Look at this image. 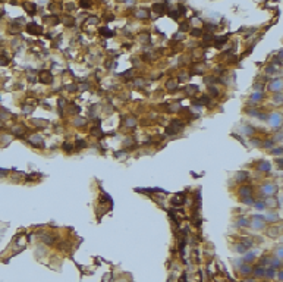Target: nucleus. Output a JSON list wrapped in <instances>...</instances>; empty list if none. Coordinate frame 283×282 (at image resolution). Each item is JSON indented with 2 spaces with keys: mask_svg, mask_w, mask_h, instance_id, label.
Here are the masks:
<instances>
[{
  "mask_svg": "<svg viewBox=\"0 0 283 282\" xmlns=\"http://www.w3.org/2000/svg\"><path fill=\"white\" fill-rule=\"evenodd\" d=\"M38 78H40V81H41L43 84H50L53 81V75L49 71H41V72H40V75H38Z\"/></svg>",
  "mask_w": 283,
  "mask_h": 282,
  "instance_id": "nucleus-1",
  "label": "nucleus"
},
{
  "mask_svg": "<svg viewBox=\"0 0 283 282\" xmlns=\"http://www.w3.org/2000/svg\"><path fill=\"white\" fill-rule=\"evenodd\" d=\"M26 31L29 32V34H41L43 32V28L37 24H28L26 25Z\"/></svg>",
  "mask_w": 283,
  "mask_h": 282,
  "instance_id": "nucleus-2",
  "label": "nucleus"
},
{
  "mask_svg": "<svg viewBox=\"0 0 283 282\" xmlns=\"http://www.w3.org/2000/svg\"><path fill=\"white\" fill-rule=\"evenodd\" d=\"M183 201H185V194H182V192L176 194V196H175V198H173V203H175V204H182Z\"/></svg>",
  "mask_w": 283,
  "mask_h": 282,
  "instance_id": "nucleus-3",
  "label": "nucleus"
},
{
  "mask_svg": "<svg viewBox=\"0 0 283 282\" xmlns=\"http://www.w3.org/2000/svg\"><path fill=\"white\" fill-rule=\"evenodd\" d=\"M24 8L28 10V13H31V15H34V13H35V9H37L34 3H24Z\"/></svg>",
  "mask_w": 283,
  "mask_h": 282,
  "instance_id": "nucleus-4",
  "label": "nucleus"
},
{
  "mask_svg": "<svg viewBox=\"0 0 283 282\" xmlns=\"http://www.w3.org/2000/svg\"><path fill=\"white\" fill-rule=\"evenodd\" d=\"M254 228H262V218L258 216H254Z\"/></svg>",
  "mask_w": 283,
  "mask_h": 282,
  "instance_id": "nucleus-5",
  "label": "nucleus"
},
{
  "mask_svg": "<svg viewBox=\"0 0 283 282\" xmlns=\"http://www.w3.org/2000/svg\"><path fill=\"white\" fill-rule=\"evenodd\" d=\"M226 40H227V37H220V38H216V47H220L223 43H226Z\"/></svg>",
  "mask_w": 283,
  "mask_h": 282,
  "instance_id": "nucleus-6",
  "label": "nucleus"
},
{
  "mask_svg": "<svg viewBox=\"0 0 283 282\" xmlns=\"http://www.w3.org/2000/svg\"><path fill=\"white\" fill-rule=\"evenodd\" d=\"M245 194H246V196H251V188H249V187H246V188L242 187L241 188V196H245Z\"/></svg>",
  "mask_w": 283,
  "mask_h": 282,
  "instance_id": "nucleus-7",
  "label": "nucleus"
},
{
  "mask_svg": "<svg viewBox=\"0 0 283 282\" xmlns=\"http://www.w3.org/2000/svg\"><path fill=\"white\" fill-rule=\"evenodd\" d=\"M264 192L266 194H273L274 192V185H266L264 187Z\"/></svg>",
  "mask_w": 283,
  "mask_h": 282,
  "instance_id": "nucleus-8",
  "label": "nucleus"
},
{
  "mask_svg": "<svg viewBox=\"0 0 283 282\" xmlns=\"http://www.w3.org/2000/svg\"><path fill=\"white\" fill-rule=\"evenodd\" d=\"M100 34H103V35H109V37H112V35H113V32H112L110 30H107V28H100Z\"/></svg>",
  "mask_w": 283,
  "mask_h": 282,
  "instance_id": "nucleus-9",
  "label": "nucleus"
},
{
  "mask_svg": "<svg viewBox=\"0 0 283 282\" xmlns=\"http://www.w3.org/2000/svg\"><path fill=\"white\" fill-rule=\"evenodd\" d=\"M248 250V247L245 245V244H239V245H236V251H239V253H244V251H246Z\"/></svg>",
  "mask_w": 283,
  "mask_h": 282,
  "instance_id": "nucleus-10",
  "label": "nucleus"
},
{
  "mask_svg": "<svg viewBox=\"0 0 283 282\" xmlns=\"http://www.w3.org/2000/svg\"><path fill=\"white\" fill-rule=\"evenodd\" d=\"M260 169H261V171H268V169H270V163L262 162V163L260 165Z\"/></svg>",
  "mask_w": 283,
  "mask_h": 282,
  "instance_id": "nucleus-11",
  "label": "nucleus"
},
{
  "mask_svg": "<svg viewBox=\"0 0 283 282\" xmlns=\"http://www.w3.org/2000/svg\"><path fill=\"white\" fill-rule=\"evenodd\" d=\"M238 223H239L241 226H246V225H248L249 222H248L246 219H244V218H242V219H239V222H238Z\"/></svg>",
  "mask_w": 283,
  "mask_h": 282,
  "instance_id": "nucleus-12",
  "label": "nucleus"
},
{
  "mask_svg": "<svg viewBox=\"0 0 283 282\" xmlns=\"http://www.w3.org/2000/svg\"><path fill=\"white\" fill-rule=\"evenodd\" d=\"M8 63H9V60L6 57H0V65H8Z\"/></svg>",
  "mask_w": 283,
  "mask_h": 282,
  "instance_id": "nucleus-13",
  "label": "nucleus"
},
{
  "mask_svg": "<svg viewBox=\"0 0 283 282\" xmlns=\"http://www.w3.org/2000/svg\"><path fill=\"white\" fill-rule=\"evenodd\" d=\"M85 145H87V144H85V141H81V140L78 141V144H76L78 149H81V147H85Z\"/></svg>",
  "mask_w": 283,
  "mask_h": 282,
  "instance_id": "nucleus-14",
  "label": "nucleus"
},
{
  "mask_svg": "<svg viewBox=\"0 0 283 282\" xmlns=\"http://www.w3.org/2000/svg\"><path fill=\"white\" fill-rule=\"evenodd\" d=\"M273 124H274V125L279 124V115H274V116H273Z\"/></svg>",
  "mask_w": 283,
  "mask_h": 282,
  "instance_id": "nucleus-15",
  "label": "nucleus"
},
{
  "mask_svg": "<svg viewBox=\"0 0 283 282\" xmlns=\"http://www.w3.org/2000/svg\"><path fill=\"white\" fill-rule=\"evenodd\" d=\"M249 272H251V269H249L248 266H246V267H245V266L242 267V273H249Z\"/></svg>",
  "mask_w": 283,
  "mask_h": 282,
  "instance_id": "nucleus-16",
  "label": "nucleus"
},
{
  "mask_svg": "<svg viewBox=\"0 0 283 282\" xmlns=\"http://www.w3.org/2000/svg\"><path fill=\"white\" fill-rule=\"evenodd\" d=\"M167 88H169V90H173V88H175V82H173V81H170L169 84H167Z\"/></svg>",
  "mask_w": 283,
  "mask_h": 282,
  "instance_id": "nucleus-17",
  "label": "nucleus"
},
{
  "mask_svg": "<svg viewBox=\"0 0 283 282\" xmlns=\"http://www.w3.org/2000/svg\"><path fill=\"white\" fill-rule=\"evenodd\" d=\"M255 206H257L258 209H264V207H266V204H264V203H257Z\"/></svg>",
  "mask_w": 283,
  "mask_h": 282,
  "instance_id": "nucleus-18",
  "label": "nucleus"
},
{
  "mask_svg": "<svg viewBox=\"0 0 283 282\" xmlns=\"http://www.w3.org/2000/svg\"><path fill=\"white\" fill-rule=\"evenodd\" d=\"M201 102H203L204 104H207V103H208V97H207V96H204V97H203V100H201Z\"/></svg>",
  "mask_w": 283,
  "mask_h": 282,
  "instance_id": "nucleus-19",
  "label": "nucleus"
},
{
  "mask_svg": "<svg viewBox=\"0 0 283 282\" xmlns=\"http://www.w3.org/2000/svg\"><path fill=\"white\" fill-rule=\"evenodd\" d=\"M81 6H84V8H90V3H85V2H81Z\"/></svg>",
  "mask_w": 283,
  "mask_h": 282,
  "instance_id": "nucleus-20",
  "label": "nucleus"
},
{
  "mask_svg": "<svg viewBox=\"0 0 283 282\" xmlns=\"http://www.w3.org/2000/svg\"><path fill=\"white\" fill-rule=\"evenodd\" d=\"M210 91H211V93L214 94V96H217V94H219V91H217V90H216V88H210Z\"/></svg>",
  "mask_w": 283,
  "mask_h": 282,
  "instance_id": "nucleus-21",
  "label": "nucleus"
},
{
  "mask_svg": "<svg viewBox=\"0 0 283 282\" xmlns=\"http://www.w3.org/2000/svg\"><path fill=\"white\" fill-rule=\"evenodd\" d=\"M192 34H194V35H198V34H201V31H200V30H194Z\"/></svg>",
  "mask_w": 283,
  "mask_h": 282,
  "instance_id": "nucleus-22",
  "label": "nucleus"
},
{
  "mask_svg": "<svg viewBox=\"0 0 283 282\" xmlns=\"http://www.w3.org/2000/svg\"><path fill=\"white\" fill-rule=\"evenodd\" d=\"M63 147H65V150H66V151H71V150H72V147H69L68 144H65Z\"/></svg>",
  "mask_w": 283,
  "mask_h": 282,
  "instance_id": "nucleus-23",
  "label": "nucleus"
},
{
  "mask_svg": "<svg viewBox=\"0 0 283 282\" xmlns=\"http://www.w3.org/2000/svg\"><path fill=\"white\" fill-rule=\"evenodd\" d=\"M138 16H142V18H145V16H147V15H145V10H142V12H139V13H138Z\"/></svg>",
  "mask_w": 283,
  "mask_h": 282,
  "instance_id": "nucleus-24",
  "label": "nucleus"
},
{
  "mask_svg": "<svg viewBox=\"0 0 283 282\" xmlns=\"http://www.w3.org/2000/svg\"><path fill=\"white\" fill-rule=\"evenodd\" d=\"M254 98L257 100V98H261V93H258V94H254Z\"/></svg>",
  "mask_w": 283,
  "mask_h": 282,
  "instance_id": "nucleus-25",
  "label": "nucleus"
},
{
  "mask_svg": "<svg viewBox=\"0 0 283 282\" xmlns=\"http://www.w3.org/2000/svg\"><path fill=\"white\" fill-rule=\"evenodd\" d=\"M180 282H186V276H185V275H182V278H180Z\"/></svg>",
  "mask_w": 283,
  "mask_h": 282,
  "instance_id": "nucleus-26",
  "label": "nucleus"
},
{
  "mask_svg": "<svg viewBox=\"0 0 283 282\" xmlns=\"http://www.w3.org/2000/svg\"><path fill=\"white\" fill-rule=\"evenodd\" d=\"M245 282H254V281H252V279H249V281H245Z\"/></svg>",
  "mask_w": 283,
  "mask_h": 282,
  "instance_id": "nucleus-27",
  "label": "nucleus"
}]
</instances>
